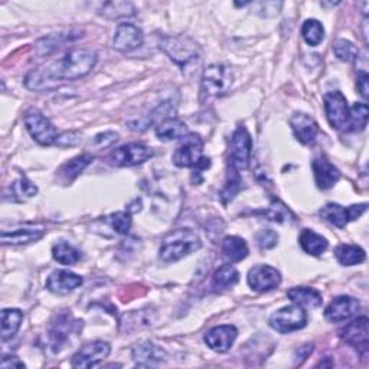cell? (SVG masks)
<instances>
[{"instance_id": "cell-23", "label": "cell", "mask_w": 369, "mask_h": 369, "mask_svg": "<svg viewBox=\"0 0 369 369\" xmlns=\"http://www.w3.org/2000/svg\"><path fill=\"white\" fill-rule=\"evenodd\" d=\"M188 135V127L180 119L168 117L163 119L156 127V136L163 142H172L182 139Z\"/></svg>"}, {"instance_id": "cell-38", "label": "cell", "mask_w": 369, "mask_h": 369, "mask_svg": "<svg viewBox=\"0 0 369 369\" xmlns=\"http://www.w3.org/2000/svg\"><path fill=\"white\" fill-rule=\"evenodd\" d=\"M333 52H335V55L344 62H354V61H356V58L359 55L358 48L347 39L335 41Z\"/></svg>"}, {"instance_id": "cell-7", "label": "cell", "mask_w": 369, "mask_h": 369, "mask_svg": "<svg viewBox=\"0 0 369 369\" xmlns=\"http://www.w3.org/2000/svg\"><path fill=\"white\" fill-rule=\"evenodd\" d=\"M234 81L232 69L222 64L209 65L203 71L202 76V90L206 95L218 97L225 94Z\"/></svg>"}, {"instance_id": "cell-5", "label": "cell", "mask_w": 369, "mask_h": 369, "mask_svg": "<svg viewBox=\"0 0 369 369\" xmlns=\"http://www.w3.org/2000/svg\"><path fill=\"white\" fill-rule=\"evenodd\" d=\"M325 113L329 124L335 130L349 131L351 128V107L348 100L340 91H330L325 95Z\"/></svg>"}, {"instance_id": "cell-18", "label": "cell", "mask_w": 369, "mask_h": 369, "mask_svg": "<svg viewBox=\"0 0 369 369\" xmlns=\"http://www.w3.org/2000/svg\"><path fill=\"white\" fill-rule=\"evenodd\" d=\"M83 284V277L68 270H57L46 280V288L55 295H68Z\"/></svg>"}, {"instance_id": "cell-29", "label": "cell", "mask_w": 369, "mask_h": 369, "mask_svg": "<svg viewBox=\"0 0 369 369\" xmlns=\"http://www.w3.org/2000/svg\"><path fill=\"white\" fill-rule=\"evenodd\" d=\"M335 257L340 262L342 266H356L365 261V251L358 247V246H351V244H342L336 247L335 250Z\"/></svg>"}, {"instance_id": "cell-21", "label": "cell", "mask_w": 369, "mask_h": 369, "mask_svg": "<svg viewBox=\"0 0 369 369\" xmlns=\"http://www.w3.org/2000/svg\"><path fill=\"white\" fill-rule=\"evenodd\" d=\"M311 169L314 173V180L319 189H330L335 183L340 179V172L325 157H316L311 162Z\"/></svg>"}, {"instance_id": "cell-35", "label": "cell", "mask_w": 369, "mask_h": 369, "mask_svg": "<svg viewBox=\"0 0 369 369\" xmlns=\"http://www.w3.org/2000/svg\"><path fill=\"white\" fill-rule=\"evenodd\" d=\"M240 280V273L234 266L225 264L220 267L214 274V286L217 288H229Z\"/></svg>"}, {"instance_id": "cell-22", "label": "cell", "mask_w": 369, "mask_h": 369, "mask_svg": "<svg viewBox=\"0 0 369 369\" xmlns=\"http://www.w3.org/2000/svg\"><path fill=\"white\" fill-rule=\"evenodd\" d=\"M75 323L72 322L71 314H60L57 318V322H54L51 325V330H49V339H51V344L52 348H54L55 352L62 349V345L68 340L69 335L74 330Z\"/></svg>"}, {"instance_id": "cell-4", "label": "cell", "mask_w": 369, "mask_h": 369, "mask_svg": "<svg viewBox=\"0 0 369 369\" xmlns=\"http://www.w3.org/2000/svg\"><path fill=\"white\" fill-rule=\"evenodd\" d=\"M253 152V140L246 127H239L232 135L229 156H228V169L234 172L246 170L250 166Z\"/></svg>"}, {"instance_id": "cell-10", "label": "cell", "mask_w": 369, "mask_h": 369, "mask_svg": "<svg viewBox=\"0 0 369 369\" xmlns=\"http://www.w3.org/2000/svg\"><path fill=\"white\" fill-rule=\"evenodd\" d=\"M153 156V150L143 143H128L116 149L110 154V161L114 166L130 168L147 162Z\"/></svg>"}, {"instance_id": "cell-11", "label": "cell", "mask_w": 369, "mask_h": 369, "mask_svg": "<svg viewBox=\"0 0 369 369\" xmlns=\"http://www.w3.org/2000/svg\"><path fill=\"white\" fill-rule=\"evenodd\" d=\"M366 203H361V205H352L349 208H344L340 206L339 203H328L325 205L319 215L328 221L329 224L337 227V228H345L351 221L358 220L362 214L366 213Z\"/></svg>"}, {"instance_id": "cell-9", "label": "cell", "mask_w": 369, "mask_h": 369, "mask_svg": "<svg viewBox=\"0 0 369 369\" xmlns=\"http://www.w3.org/2000/svg\"><path fill=\"white\" fill-rule=\"evenodd\" d=\"M202 152V139L195 133H188L187 136L182 137V143L175 150L172 161L179 168H194L198 166V163L201 162Z\"/></svg>"}, {"instance_id": "cell-24", "label": "cell", "mask_w": 369, "mask_h": 369, "mask_svg": "<svg viewBox=\"0 0 369 369\" xmlns=\"http://www.w3.org/2000/svg\"><path fill=\"white\" fill-rule=\"evenodd\" d=\"M93 161H94V157L91 154H87V153L76 156V157H74V159L68 161L58 170V176H60L61 182L65 184L74 182L78 176H80L86 170V168L90 166V163Z\"/></svg>"}, {"instance_id": "cell-6", "label": "cell", "mask_w": 369, "mask_h": 369, "mask_svg": "<svg viewBox=\"0 0 369 369\" xmlns=\"http://www.w3.org/2000/svg\"><path fill=\"white\" fill-rule=\"evenodd\" d=\"M23 121L29 135L42 146L58 143V131L39 110L29 109L23 114Z\"/></svg>"}, {"instance_id": "cell-37", "label": "cell", "mask_w": 369, "mask_h": 369, "mask_svg": "<svg viewBox=\"0 0 369 369\" xmlns=\"http://www.w3.org/2000/svg\"><path fill=\"white\" fill-rule=\"evenodd\" d=\"M243 187V180L239 172H234L228 169V175H227V183L225 187L221 192V199L224 203H228L229 201H232L235 198V195L241 191Z\"/></svg>"}, {"instance_id": "cell-31", "label": "cell", "mask_w": 369, "mask_h": 369, "mask_svg": "<svg viewBox=\"0 0 369 369\" xmlns=\"http://www.w3.org/2000/svg\"><path fill=\"white\" fill-rule=\"evenodd\" d=\"M52 257H54V260L58 261L60 264L72 266L81 260V253L71 244L62 241L52 247Z\"/></svg>"}, {"instance_id": "cell-12", "label": "cell", "mask_w": 369, "mask_h": 369, "mask_svg": "<svg viewBox=\"0 0 369 369\" xmlns=\"http://www.w3.org/2000/svg\"><path fill=\"white\" fill-rule=\"evenodd\" d=\"M112 352V347L109 342L95 340L84 345L76 354H74L71 359V365L74 368H93L98 366L105 358H109Z\"/></svg>"}, {"instance_id": "cell-1", "label": "cell", "mask_w": 369, "mask_h": 369, "mask_svg": "<svg viewBox=\"0 0 369 369\" xmlns=\"http://www.w3.org/2000/svg\"><path fill=\"white\" fill-rule=\"evenodd\" d=\"M98 57L93 49H72L62 58L29 72L25 78V86L32 91H43L65 81L78 80L94 69Z\"/></svg>"}, {"instance_id": "cell-32", "label": "cell", "mask_w": 369, "mask_h": 369, "mask_svg": "<svg viewBox=\"0 0 369 369\" xmlns=\"http://www.w3.org/2000/svg\"><path fill=\"white\" fill-rule=\"evenodd\" d=\"M264 217L270 221L279 222V224H287V222H295L296 217L281 201L274 199L271 205L264 210Z\"/></svg>"}, {"instance_id": "cell-2", "label": "cell", "mask_w": 369, "mask_h": 369, "mask_svg": "<svg viewBox=\"0 0 369 369\" xmlns=\"http://www.w3.org/2000/svg\"><path fill=\"white\" fill-rule=\"evenodd\" d=\"M201 246V239L194 231L176 229L165 236L159 254L165 262H175L198 251Z\"/></svg>"}, {"instance_id": "cell-33", "label": "cell", "mask_w": 369, "mask_h": 369, "mask_svg": "<svg viewBox=\"0 0 369 369\" xmlns=\"http://www.w3.org/2000/svg\"><path fill=\"white\" fill-rule=\"evenodd\" d=\"M302 36L310 46H318L325 38L323 25L316 19H307L302 26Z\"/></svg>"}, {"instance_id": "cell-42", "label": "cell", "mask_w": 369, "mask_h": 369, "mask_svg": "<svg viewBox=\"0 0 369 369\" xmlns=\"http://www.w3.org/2000/svg\"><path fill=\"white\" fill-rule=\"evenodd\" d=\"M119 140V135L114 133V131H104V133H100L94 137V145L98 147V149H105L112 146L113 143H116Z\"/></svg>"}, {"instance_id": "cell-25", "label": "cell", "mask_w": 369, "mask_h": 369, "mask_svg": "<svg viewBox=\"0 0 369 369\" xmlns=\"http://www.w3.org/2000/svg\"><path fill=\"white\" fill-rule=\"evenodd\" d=\"M45 234V229H35V228H20L13 231H4L2 232V243L11 246H20L29 244L41 240Z\"/></svg>"}, {"instance_id": "cell-8", "label": "cell", "mask_w": 369, "mask_h": 369, "mask_svg": "<svg viewBox=\"0 0 369 369\" xmlns=\"http://www.w3.org/2000/svg\"><path fill=\"white\" fill-rule=\"evenodd\" d=\"M307 325V314L299 304L286 306L271 314L270 326L279 333H290L300 330Z\"/></svg>"}, {"instance_id": "cell-26", "label": "cell", "mask_w": 369, "mask_h": 369, "mask_svg": "<svg viewBox=\"0 0 369 369\" xmlns=\"http://www.w3.org/2000/svg\"><path fill=\"white\" fill-rule=\"evenodd\" d=\"M299 243H300V247L303 248V251L306 254H310L314 257H319L329 247V243L325 236L319 235L318 232H314L311 229H303L302 231V234L299 236Z\"/></svg>"}, {"instance_id": "cell-34", "label": "cell", "mask_w": 369, "mask_h": 369, "mask_svg": "<svg viewBox=\"0 0 369 369\" xmlns=\"http://www.w3.org/2000/svg\"><path fill=\"white\" fill-rule=\"evenodd\" d=\"M136 13V8L130 2H109L101 9V15L109 19H120L128 18Z\"/></svg>"}, {"instance_id": "cell-30", "label": "cell", "mask_w": 369, "mask_h": 369, "mask_svg": "<svg viewBox=\"0 0 369 369\" xmlns=\"http://www.w3.org/2000/svg\"><path fill=\"white\" fill-rule=\"evenodd\" d=\"M23 321V313L19 309H4L2 310V339L8 340L13 337Z\"/></svg>"}, {"instance_id": "cell-15", "label": "cell", "mask_w": 369, "mask_h": 369, "mask_svg": "<svg viewBox=\"0 0 369 369\" xmlns=\"http://www.w3.org/2000/svg\"><path fill=\"white\" fill-rule=\"evenodd\" d=\"M359 309L361 304L355 297L339 296L329 303V306L325 310V316L329 322L340 323L354 318L355 314H358Z\"/></svg>"}, {"instance_id": "cell-13", "label": "cell", "mask_w": 369, "mask_h": 369, "mask_svg": "<svg viewBox=\"0 0 369 369\" xmlns=\"http://www.w3.org/2000/svg\"><path fill=\"white\" fill-rule=\"evenodd\" d=\"M368 335H369V329H368L366 316H362V318L352 321L339 332L340 339L361 354L368 352V344H369Z\"/></svg>"}, {"instance_id": "cell-40", "label": "cell", "mask_w": 369, "mask_h": 369, "mask_svg": "<svg viewBox=\"0 0 369 369\" xmlns=\"http://www.w3.org/2000/svg\"><path fill=\"white\" fill-rule=\"evenodd\" d=\"M109 222L117 234L124 235L131 228V215L127 213H116L109 217Z\"/></svg>"}, {"instance_id": "cell-36", "label": "cell", "mask_w": 369, "mask_h": 369, "mask_svg": "<svg viewBox=\"0 0 369 369\" xmlns=\"http://www.w3.org/2000/svg\"><path fill=\"white\" fill-rule=\"evenodd\" d=\"M36 194H38L36 184L32 183L28 177H20L12 184V195L15 196V201L31 199Z\"/></svg>"}, {"instance_id": "cell-17", "label": "cell", "mask_w": 369, "mask_h": 369, "mask_svg": "<svg viewBox=\"0 0 369 369\" xmlns=\"http://www.w3.org/2000/svg\"><path fill=\"white\" fill-rule=\"evenodd\" d=\"M143 41V32L137 26L131 23H120L113 38V46L120 52H131L140 48Z\"/></svg>"}, {"instance_id": "cell-16", "label": "cell", "mask_w": 369, "mask_h": 369, "mask_svg": "<svg viewBox=\"0 0 369 369\" xmlns=\"http://www.w3.org/2000/svg\"><path fill=\"white\" fill-rule=\"evenodd\" d=\"M239 336V330L232 325H222V326H215L210 330L205 333V344L209 347V349H213L215 352L224 354L228 352L234 342Z\"/></svg>"}, {"instance_id": "cell-43", "label": "cell", "mask_w": 369, "mask_h": 369, "mask_svg": "<svg viewBox=\"0 0 369 369\" xmlns=\"http://www.w3.org/2000/svg\"><path fill=\"white\" fill-rule=\"evenodd\" d=\"M368 81H369V76L365 71H359L358 72V76H356V88L361 94V97H363L365 100L368 98V93H369V88H368Z\"/></svg>"}, {"instance_id": "cell-28", "label": "cell", "mask_w": 369, "mask_h": 369, "mask_svg": "<svg viewBox=\"0 0 369 369\" xmlns=\"http://www.w3.org/2000/svg\"><path fill=\"white\" fill-rule=\"evenodd\" d=\"M222 253L232 262H240L248 255L247 243L240 236H225L222 241Z\"/></svg>"}, {"instance_id": "cell-19", "label": "cell", "mask_w": 369, "mask_h": 369, "mask_svg": "<svg viewBox=\"0 0 369 369\" xmlns=\"http://www.w3.org/2000/svg\"><path fill=\"white\" fill-rule=\"evenodd\" d=\"M290 126H292L296 139L302 145H313L319 133L318 123H316L310 116L304 113H295L290 119Z\"/></svg>"}, {"instance_id": "cell-44", "label": "cell", "mask_w": 369, "mask_h": 369, "mask_svg": "<svg viewBox=\"0 0 369 369\" xmlns=\"http://www.w3.org/2000/svg\"><path fill=\"white\" fill-rule=\"evenodd\" d=\"M0 366L2 368H25V363L13 355H5L2 358V362H0Z\"/></svg>"}, {"instance_id": "cell-41", "label": "cell", "mask_w": 369, "mask_h": 369, "mask_svg": "<svg viewBox=\"0 0 369 369\" xmlns=\"http://www.w3.org/2000/svg\"><path fill=\"white\" fill-rule=\"evenodd\" d=\"M279 243V234L273 229H264L257 234V244L262 250L274 248Z\"/></svg>"}, {"instance_id": "cell-14", "label": "cell", "mask_w": 369, "mask_h": 369, "mask_svg": "<svg viewBox=\"0 0 369 369\" xmlns=\"http://www.w3.org/2000/svg\"><path fill=\"white\" fill-rule=\"evenodd\" d=\"M247 281L255 292H270L281 284V274L271 266L258 264L248 271Z\"/></svg>"}, {"instance_id": "cell-27", "label": "cell", "mask_w": 369, "mask_h": 369, "mask_svg": "<svg viewBox=\"0 0 369 369\" xmlns=\"http://www.w3.org/2000/svg\"><path fill=\"white\" fill-rule=\"evenodd\" d=\"M287 297L302 307H319L322 304V295L310 287H293L287 292Z\"/></svg>"}, {"instance_id": "cell-39", "label": "cell", "mask_w": 369, "mask_h": 369, "mask_svg": "<svg viewBox=\"0 0 369 369\" xmlns=\"http://www.w3.org/2000/svg\"><path fill=\"white\" fill-rule=\"evenodd\" d=\"M368 105L365 102H359L355 104L354 107H351V128L349 131H356V130H362L366 127L368 123Z\"/></svg>"}, {"instance_id": "cell-20", "label": "cell", "mask_w": 369, "mask_h": 369, "mask_svg": "<svg viewBox=\"0 0 369 369\" xmlns=\"http://www.w3.org/2000/svg\"><path fill=\"white\" fill-rule=\"evenodd\" d=\"M131 356H133L135 363L137 366H142V368L156 366V365L165 362L168 358L166 352L162 348L156 347L149 340L142 342V344H137L133 348V351H131Z\"/></svg>"}, {"instance_id": "cell-3", "label": "cell", "mask_w": 369, "mask_h": 369, "mask_svg": "<svg viewBox=\"0 0 369 369\" xmlns=\"http://www.w3.org/2000/svg\"><path fill=\"white\" fill-rule=\"evenodd\" d=\"M161 49L183 69L199 60V46L188 36H166L161 41Z\"/></svg>"}]
</instances>
